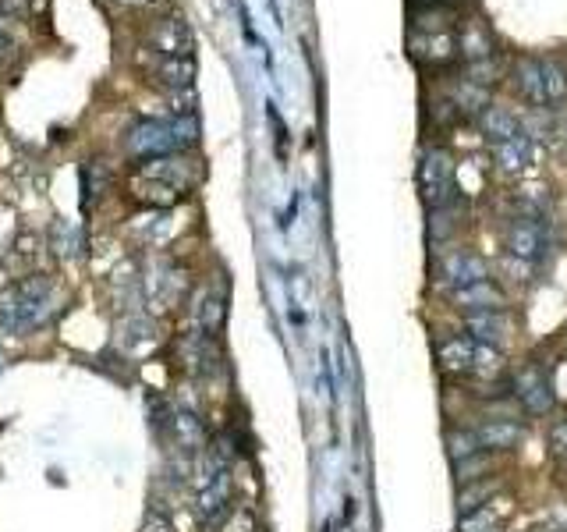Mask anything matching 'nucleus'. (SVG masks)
<instances>
[{
	"label": "nucleus",
	"instance_id": "obj_22",
	"mask_svg": "<svg viewBox=\"0 0 567 532\" xmlns=\"http://www.w3.org/2000/svg\"><path fill=\"white\" fill-rule=\"evenodd\" d=\"M220 532H263V525H259L256 511L252 508H231L224 515V522H220Z\"/></svg>",
	"mask_w": 567,
	"mask_h": 532
},
{
	"label": "nucleus",
	"instance_id": "obj_7",
	"mask_svg": "<svg viewBox=\"0 0 567 532\" xmlns=\"http://www.w3.org/2000/svg\"><path fill=\"white\" fill-rule=\"evenodd\" d=\"M511 391L521 401V408L529 415H546L557 405V394H553V380L546 369L539 366H525L511 376Z\"/></svg>",
	"mask_w": 567,
	"mask_h": 532
},
{
	"label": "nucleus",
	"instance_id": "obj_25",
	"mask_svg": "<svg viewBox=\"0 0 567 532\" xmlns=\"http://www.w3.org/2000/svg\"><path fill=\"white\" fill-rule=\"evenodd\" d=\"M550 454L557 462H567V419H560L550 430Z\"/></svg>",
	"mask_w": 567,
	"mask_h": 532
},
{
	"label": "nucleus",
	"instance_id": "obj_12",
	"mask_svg": "<svg viewBox=\"0 0 567 532\" xmlns=\"http://www.w3.org/2000/svg\"><path fill=\"white\" fill-rule=\"evenodd\" d=\"M465 330L472 341L493 348V352H504V345L511 341V320L504 316V309H493V313H465Z\"/></svg>",
	"mask_w": 567,
	"mask_h": 532
},
{
	"label": "nucleus",
	"instance_id": "obj_26",
	"mask_svg": "<svg viewBox=\"0 0 567 532\" xmlns=\"http://www.w3.org/2000/svg\"><path fill=\"white\" fill-rule=\"evenodd\" d=\"M15 57V40H11L8 32H4V25H0V64L11 61Z\"/></svg>",
	"mask_w": 567,
	"mask_h": 532
},
{
	"label": "nucleus",
	"instance_id": "obj_17",
	"mask_svg": "<svg viewBox=\"0 0 567 532\" xmlns=\"http://www.w3.org/2000/svg\"><path fill=\"white\" fill-rule=\"evenodd\" d=\"M451 302L465 313H493V309H504V291L486 277L479 284H468L461 291H451Z\"/></svg>",
	"mask_w": 567,
	"mask_h": 532
},
{
	"label": "nucleus",
	"instance_id": "obj_23",
	"mask_svg": "<svg viewBox=\"0 0 567 532\" xmlns=\"http://www.w3.org/2000/svg\"><path fill=\"white\" fill-rule=\"evenodd\" d=\"M447 444H451V458H454V465L465 462V458H472V454H479V444H475L472 430H454L451 437H447Z\"/></svg>",
	"mask_w": 567,
	"mask_h": 532
},
{
	"label": "nucleus",
	"instance_id": "obj_3",
	"mask_svg": "<svg viewBox=\"0 0 567 532\" xmlns=\"http://www.w3.org/2000/svg\"><path fill=\"white\" fill-rule=\"evenodd\" d=\"M514 79L532 107H557L567 96V68L553 57H521L514 64Z\"/></svg>",
	"mask_w": 567,
	"mask_h": 532
},
{
	"label": "nucleus",
	"instance_id": "obj_16",
	"mask_svg": "<svg viewBox=\"0 0 567 532\" xmlns=\"http://www.w3.org/2000/svg\"><path fill=\"white\" fill-rule=\"evenodd\" d=\"M458 54L468 61V68H475V64H490L497 61V50H493V36L490 29L479 22V18H472V22L461 25L458 32Z\"/></svg>",
	"mask_w": 567,
	"mask_h": 532
},
{
	"label": "nucleus",
	"instance_id": "obj_24",
	"mask_svg": "<svg viewBox=\"0 0 567 532\" xmlns=\"http://www.w3.org/2000/svg\"><path fill=\"white\" fill-rule=\"evenodd\" d=\"M43 8V0H0V15L8 18H32Z\"/></svg>",
	"mask_w": 567,
	"mask_h": 532
},
{
	"label": "nucleus",
	"instance_id": "obj_18",
	"mask_svg": "<svg viewBox=\"0 0 567 532\" xmlns=\"http://www.w3.org/2000/svg\"><path fill=\"white\" fill-rule=\"evenodd\" d=\"M532 153H536V146H532L529 135H521V132L507 142H497V164L504 167L507 174L525 171V167L532 164Z\"/></svg>",
	"mask_w": 567,
	"mask_h": 532
},
{
	"label": "nucleus",
	"instance_id": "obj_4",
	"mask_svg": "<svg viewBox=\"0 0 567 532\" xmlns=\"http://www.w3.org/2000/svg\"><path fill=\"white\" fill-rule=\"evenodd\" d=\"M436 362L451 376H490L500 369V352L479 345L468 334H451L436 341Z\"/></svg>",
	"mask_w": 567,
	"mask_h": 532
},
{
	"label": "nucleus",
	"instance_id": "obj_9",
	"mask_svg": "<svg viewBox=\"0 0 567 532\" xmlns=\"http://www.w3.org/2000/svg\"><path fill=\"white\" fill-rule=\"evenodd\" d=\"M504 245L514 259L536 263L550 245V235H546V224L539 217H514L504 231Z\"/></svg>",
	"mask_w": 567,
	"mask_h": 532
},
{
	"label": "nucleus",
	"instance_id": "obj_1",
	"mask_svg": "<svg viewBox=\"0 0 567 532\" xmlns=\"http://www.w3.org/2000/svg\"><path fill=\"white\" fill-rule=\"evenodd\" d=\"M54 306V277L32 274L0 291V323L11 334H32L50 320Z\"/></svg>",
	"mask_w": 567,
	"mask_h": 532
},
{
	"label": "nucleus",
	"instance_id": "obj_11",
	"mask_svg": "<svg viewBox=\"0 0 567 532\" xmlns=\"http://www.w3.org/2000/svg\"><path fill=\"white\" fill-rule=\"evenodd\" d=\"M440 277L447 284V291H461L468 284H479L490 277V266L486 259L475 256V252H451V256L440 263Z\"/></svg>",
	"mask_w": 567,
	"mask_h": 532
},
{
	"label": "nucleus",
	"instance_id": "obj_19",
	"mask_svg": "<svg viewBox=\"0 0 567 532\" xmlns=\"http://www.w3.org/2000/svg\"><path fill=\"white\" fill-rule=\"evenodd\" d=\"M479 128H482V135L497 146V142H507V139H514V135L521 132L518 128V118H514L511 110H504V107H486L479 114Z\"/></svg>",
	"mask_w": 567,
	"mask_h": 532
},
{
	"label": "nucleus",
	"instance_id": "obj_10",
	"mask_svg": "<svg viewBox=\"0 0 567 532\" xmlns=\"http://www.w3.org/2000/svg\"><path fill=\"white\" fill-rule=\"evenodd\" d=\"M412 57L426 68H447L458 57V36L451 32H412Z\"/></svg>",
	"mask_w": 567,
	"mask_h": 532
},
{
	"label": "nucleus",
	"instance_id": "obj_2",
	"mask_svg": "<svg viewBox=\"0 0 567 532\" xmlns=\"http://www.w3.org/2000/svg\"><path fill=\"white\" fill-rule=\"evenodd\" d=\"M195 139H199V121H195V114L167 118V121H139V125H132V132H128V153L142 164V160L185 153L188 146H195Z\"/></svg>",
	"mask_w": 567,
	"mask_h": 532
},
{
	"label": "nucleus",
	"instance_id": "obj_5",
	"mask_svg": "<svg viewBox=\"0 0 567 532\" xmlns=\"http://www.w3.org/2000/svg\"><path fill=\"white\" fill-rule=\"evenodd\" d=\"M195 504H199V515L206 525H220L227 511H231V472H227L224 458H217V451L206 458Z\"/></svg>",
	"mask_w": 567,
	"mask_h": 532
},
{
	"label": "nucleus",
	"instance_id": "obj_6",
	"mask_svg": "<svg viewBox=\"0 0 567 532\" xmlns=\"http://www.w3.org/2000/svg\"><path fill=\"white\" fill-rule=\"evenodd\" d=\"M419 192L429 210L451 206L454 199V160L447 149H426L419 160Z\"/></svg>",
	"mask_w": 567,
	"mask_h": 532
},
{
	"label": "nucleus",
	"instance_id": "obj_21",
	"mask_svg": "<svg viewBox=\"0 0 567 532\" xmlns=\"http://www.w3.org/2000/svg\"><path fill=\"white\" fill-rule=\"evenodd\" d=\"M107 185H110L107 167H103L100 160H89V164L82 167V192H86V196H82V199H86V206L93 203V199L100 196V192H103V188H107Z\"/></svg>",
	"mask_w": 567,
	"mask_h": 532
},
{
	"label": "nucleus",
	"instance_id": "obj_13",
	"mask_svg": "<svg viewBox=\"0 0 567 532\" xmlns=\"http://www.w3.org/2000/svg\"><path fill=\"white\" fill-rule=\"evenodd\" d=\"M149 79L156 82L160 89H192L195 79V61L192 57H160V54H149Z\"/></svg>",
	"mask_w": 567,
	"mask_h": 532
},
{
	"label": "nucleus",
	"instance_id": "obj_20",
	"mask_svg": "<svg viewBox=\"0 0 567 532\" xmlns=\"http://www.w3.org/2000/svg\"><path fill=\"white\" fill-rule=\"evenodd\" d=\"M500 501H486L482 508L461 515V532H500Z\"/></svg>",
	"mask_w": 567,
	"mask_h": 532
},
{
	"label": "nucleus",
	"instance_id": "obj_8",
	"mask_svg": "<svg viewBox=\"0 0 567 532\" xmlns=\"http://www.w3.org/2000/svg\"><path fill=\"white\" fill-rule=\"evenodd\" d=\"M146 50L160 57H192V29L178 15H160L146 25Z\"/></svg>",
	"mask_w": 567,
	"mask_h": 532
},
{
	"label": "nucleus",
	"instance_id": "obj_15",
	"mask_svg": "<svg viewBox=\"0 0 567 532\" xmlns=\"http://www.w3.org/2000/svg\"><path fill=\"white\" fill-rule=\"evenodd\" d=\"M521 423L518 419H486V423L472 426V437L479 444V451H511L521 440Z\"/></svg>",
	"mask_w": 567,
	"mask_h": 532
},
{
	"label": "nucleus",
	"instance_id": "obj_27",
	"mask_svg": "<svg viewBox=\"0 0 567 532\" xmlns=\"http://www.w3.org/2000/svg\"><path fill=\"white\" fill-rule=\"evenodd\" d=\"M0 366H4V352H0Z\"/></svg>",
	"mask_w": 567,
	"mask_h": 532
},
{
	"label": "nucleus",
	"instance_id": "obj_14",
	"mask_svg": "<svg viewBox=\"0 0 567 532\" xmlns=\"http://www.w3.org/2000/svg\"><path fill=\"white\" fill-rule=\"evenodd\" d=\"M224 320H227V295L217 288H202L192 302V323L199 334H210L217 337L224 330Z\"/></svg>",
	"mask_w": 567,
	"mask_h": 532
}]
</instances>
